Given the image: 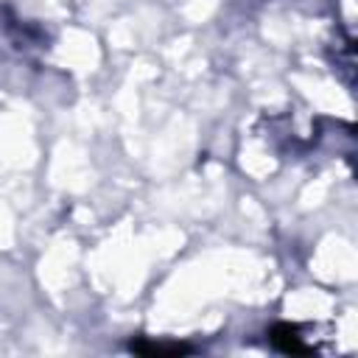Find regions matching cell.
I'll list each match as a JSON object with an SVG mask.
<instances>
[{
    "label": "cell",
    "instance_id": "2",
    "mask_svg": "<svg viewBox=\"0 0 358 358\" xmlns=\"http://www.w3.org/2000/svg\"><path fill=\"white\" fill-rule=\"evenodd\" d=\"M131 352H140V355H182V352H190L187 344H145V341H137L131 344Z\"/></svg>",
    "mask_w": 358,
    "mask_h": 358
},
{
    "label": "cell",
    "instance_id": "1",
    "mask_svg": "<svg viewBox=\"0 0 358 358\" xmlns=\"http://www.w3.org/2000/svg\"><path fill=\"white\" fill-rule=\"evenodd\" d=\"M271 344H274L280 352H285V355H305V352H308V347L302 344L296 327H291V324H277V327L271 330Z\"/></svg>",
    "mask_w": 358,
    "mask_h": 358
}]
</instances>
